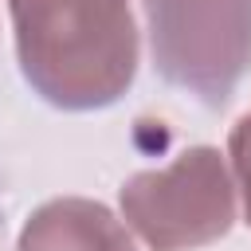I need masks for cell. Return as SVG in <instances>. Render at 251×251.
Instances as JSON below:
<instances>
[{"label": "cell", "instance_id": "obj_1", "mask_svg": "<svg viewBox=\"0 0 251 251\" xmlns=\"http://www.w3.org/2000/svg\"><path fill=\"white\" fill-rule=\"evenodd\" d=\"M20 71L59 110L114 106L137 71L129 0H12Z\"/></svg>", "mask_w": 251, "mask_h": 251}, {"label": "cell", "instance_id": "obj_2", "mask_svg": "<svg viewBox=\"0 0 251 251\" xmlns=\"http://www.w3.org/2000/svg\"><path fill=\"white\" fill-rule=\"evenodd\" d=\"M157 75L224 106L251 67V0H141Z\"/></svg>", "mask_w": 251, "mask_h": 251}, {"label": "cell", "instance_id": "obj_3", "mask_svg": "<svg viewBox=\"0 0 251 251\" xmlns=\"http://www.w3.org/2000/svg\"><path fill=\"white\" fill-rule=\"evenodd\" d=\"M122 212L153 251H192L227 235L235 188L216 149H184L173 165L137 173L122 184Z\"/></svg>", "mask_w": 251, "mask_h": 251}, {"label": "cell", "instance_id": "obj_4", "mask_svg": "<svg viewBox=\"0 0 251 251\" xmlns=\"http://www.w3.org/2000/svg\"><path fill=\"white\" fill-rule=\"evenodd\" d=\"M16 251H137L129 231L94 200H51L20 231Z\"/></svg>", "mask_w": 251, "mask_h": 251}, {"label": "cell", "instance_id": "obj_5", "mask_svg": "<svg viewBox=\"0 0 251 251\" xmlns=\"http://www.w3.org/2000/svg\"><path fill=\"white\" fill-rule=\"evenodd\" d=\"M231 169H235V180H239V192H243V216L251 224V114L239 118V126L231 129Z\"/></svg>", "mask_w": 251, "mask_h": 251}]
</instances>
